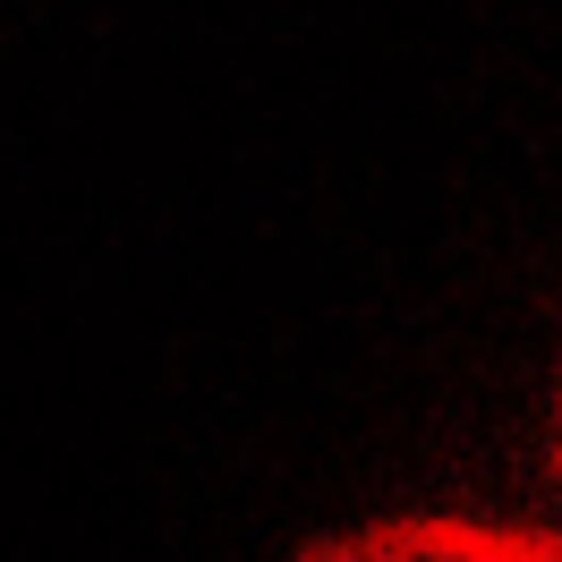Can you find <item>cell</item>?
I'll use <instances>...</instances> for the list:
<instances>
[{
  "mask_svg": "<svg viewBox=\"0 0 562 562\" xmlns=\"http://www.w3.org/2000/svg\"><path fill=\"white\" fill-rule=\"evenodd\" d=\"M537 469H546V486L562 494V375H554V418H546V460H537Z\"/></svg>",
  "mask_w": 562,
  "mask_h": 562,
  "instance_id": "obj_2",
  "label": "cell"
},
{
  "mask_svg": "<svg viewBox=\"0 0 562 562\" xmlns=\"http://www.w3.org/2000/svg\"><path fill=\"white\" fill-rule=\"evenodd\" d=\"M290 562H562V528L486 520V512H375V520L299 537Z\"/></svg>",
  "mask_w": 562,
  "mask_h": 562,
  "instance_id": "obj_1",
  "label": "cell"
}]
</instances>
